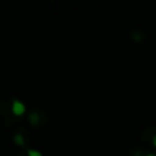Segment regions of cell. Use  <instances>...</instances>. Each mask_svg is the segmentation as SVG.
I'll return each mask as SVG.
<instances>
[{"label": "cell", "instance_id": "7a4b0ae2", "mask_svg": "<svg viewBox=\"0 0 156 156\" xmlns=\"http://www.w3.org/2000/svg\"><path fill=\"white\" fill-rule=\"evenodd\" d=\"M13 141L18 145V146H24V138H23V135L22 134H20V133H16L15 135H13Z\"/></svg>", "mask_w": 156, "mask_h": 156}, {"label": "cell", "instance_id": "3957f363", "mask_svg": "<svg viewBox=\"0 0 156 156\" xmlns=\"http://www.w3.org/2000/svg\"><path fill=\"white\" fill-rule=\"evenodd\" d=\"M27 156H43V154H41V151H39L37 149H28Z\"/></svg>", "mask_w": 156, "mask_h": 156}, {"label": "cell", "instance_id": "5b68a950", "mask_svg": "<svg viewBox=\"0 0 156 156\" xmlns=\"http://www.w3.org/2000/svg\"><path fill=\"white\" fill-rule=\"evenodd\" d=\"M151 143H152V146H154V147H156V134H154V135H152Z\"/></svg>", "mask_w": 156, "mask_h": 156}, {"label": "cell", "instance_id": "6da1fadb", "mask_svg": "<svg viewBox=\"0 0 156 156\" xmlns=\"http://www.w3.org/2000/svg\"><path fill=\"white\" fill-rule=\"evenodd\" d=\"M26 105L21 101V100H18V99H13L12 100V104H11V111H12V113L15 115V116H22V115H24V112H26Z\"/></svg>", "mask_w": 156, "mask_h": 156}, {"label": "cell", "instance_id": "8992f818", "mask_svg": "<svg viewBox=\"0 0 156 156\" xmlns=\"http://www.w3.org/2000/svg\"><path fill=\"white\" fill-rule=\"evenodd\" d=\"M144 156H156L155 154H152V152H147V154H145Z\"/></svg>", "mask_w": 156, "mask_h": 156}, {"label": "cell", "instance_id": "277c9868", "mask_svg": "<svg viewBox=\"0 0 156 156\" xmlns=\"http://www.w3.org/2000/svg\"><path fill=\"white\" fill-rule=\"evenodd\" d=\"M29 121H30V123H32L33 126H37V124H38V122H39V116H38L35 112H33V113H30Z\"/></svg>", "mask_w": 156, "mask_h": 156}]
</instances>
